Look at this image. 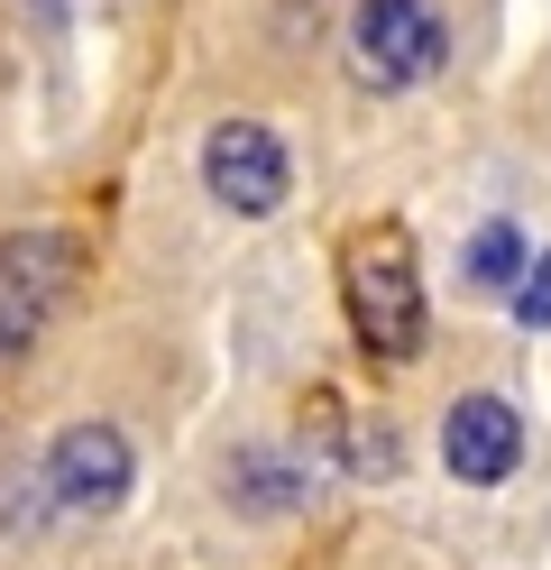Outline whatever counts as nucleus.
<instances>
[{"mask_svg": "<svg viewBox=\"0 0 551 570\" xmlns=\"http://www.w3.org/2000/svg\"><path fill=\"white\" fill-rule=\"evenodd\" d=\"M341 295H350L358 341L377 350V360H414L423 350V267H414V239L395 222L358 230L341 248Z\"/></svg>", "mask_w": 551, "mask_h": 570, "instance_id": "nucleus-1", "label": "nucleus"}, {"mask_svg": "<svg viewBox=\"0 0 551 570\" xmlns=\"http://www.w3.org/2000/svg\"><path fill=\"white\" fill-rule=\"evenodd\" d=\"M441 10L432 0H367V10L350 19V75L367 92H404V83H423L432 65H441Z\"/></svg>", "mask_w": 551, "mask_h": 570, "instance_id": "nucleus-2", "label": "nucleus"}, {"mask_svg": "<svg viewBox=\"0 0 551 570\" xmlns=\"http://www.w3.org/2000/svg\"><path fill=\"white\" fill-rule=\"evenodd\" d=\"M203 185L220 212H239V222H257V212H276L285 203V148H276V129L267 120H220L203 138Z\"/></svg>", "mask_w": 551, "mask_h": 570, "instance_id": "nucleus-3", "label": "nucleus"}, {"mask_svg": "<svg viewBox=\"0 0 551 570\" xmlns=\"http://www.w3.org/2000/svg\"><path fill=\"white\" fill-rule=\"evenodd\" d=\"M65 276H73L65 239H47V230L0 239V368H10L37 332H47V313H56V295H65Z\"/></svg>", "mask_w": 551, "mask_h": 570, "instance_id": "nucleus-4", "label": "nucleus"}, {"mask_svg": "<svg viewBox=\"0 0 551 570\" xmlns=\"http://www.w3.org/2000/svg\"><path fill=\"white\" fill-rule=\"evenodd\" d=\"M47 479H56V507L65 515H110L129 497L138 460H129V442L110 433V423H65L56 451H47Z\"/></svg>", "mask_w": 551, "mask_h": 570, "instance_id": "nucleus-5", "label": "nucleus"}, {"mask_svg": "<svg viewBox=\"0 0 551 570\" xmlns=\"http://www.w3.org/2000/svg\"><path fill=\"white\" fill-rule=\"evenodd\" d=\"M441 460H451V479H469V488L514 479V460H524V423H514V405L460 396L451 414H441Z\"/></svg>", "mask_w": 551, "mask_h": 570, "instance_id": "nucleus-6", "label": "nucleus"}, {"mask_svg": "<svg viewBox=\"0 0 551 570\" xmlns=\"http://www.w3.org/2000/svg\"><path fill=\"white\" fill-rule=\"evenodd\" d=\"M230 497H239V507H248V515H285V507H294V497H304V479H294V470H285V460H276V451H248V460H239V470H230Z\"/></svg>", "mask_w": 551, "mask_h": 570, "instance_id": "nucleus-7", "label": "nucleus"}, {"mask_svg": "<svg viewBox=\"0 0 551 570\" xmlns=\"http://www.w3.org/2000/svg\"><path fill=\"white\" fill-rule=\"evenodd\" d=\"M524 267H533V239L514 230V222H488L469 239V276L478 285H524Z\"/></svg>", "mask_w": 551, "mask_h": 570, "instance_id": "nucleus-8", "label": "nucleus"}, {"mask_svg": "<svg viewBox=\"0 0 551 570\" xmlns=\"http://www.w3.org/2000/svg\"><path fill=\"white\" fill-rule=\"evenodd\" d=\"M47 507H56V479L47 470H0V524H10V533H37Z\"/></svg>", "mask_w": 551, "mask_h": 570, "instance_id": "nucleus-9", "label": "nucleus"}, {"mask_svg": "<svg viewBox=\"0 0 551 570\" xmlns=\"http://www.w3.org/2000/svg\"><path fill=\"white\" fill-rule=\"evenodd\" d=\"M514 323H524V332H551V248H533L524 285H514Z\"/></svg>", "mask_w": 551, "mask_h": 570, "instance_id": "nucleus-10", "label": "nucleus"}, {"mask_svg": "<svg viewBox=\"0 0 551 570\" xmlns=\"http://www.w3.org/2000/svg\"><path fill=\"white\" fill-rule=\"evenodd\" d=\"M350 470H367V479H377V470H395V433L358 423V433H350Z\"/></svg>", "mask_w": 551, "mask_h": 570, "instance_id": "nucleus-11", "label": "nucleus"}]
</instances>
